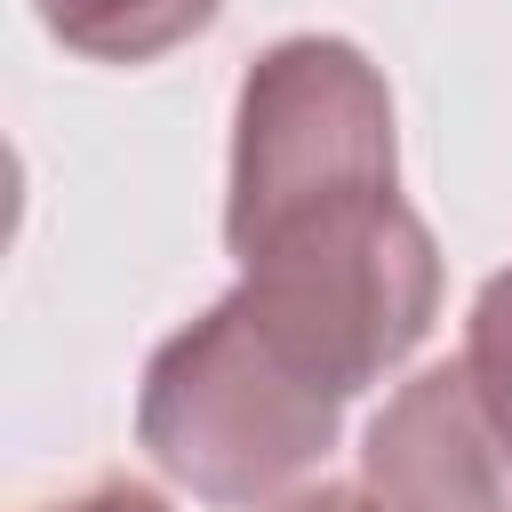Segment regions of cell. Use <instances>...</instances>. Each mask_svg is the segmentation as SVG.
Segmentation results:
<instances>
[{"instance_id": "1", "label": "cell", "mask_w": 512, "mask_h": 512, "mask_svg": "<svg viewBox=\"0 0 512 512\" xmlns=\"http://www.w3.org/2000/svg\"><path fill=\"white\" fill-rule=\"evenodd\" d=\"M224 240L256 312L336 384L400 368L440 312V248L400 200L392 88L328 32L272 40L232 112Z\"/></svg>"}, {"instance_id": "2", "label": "cell", "mask_w": 512, "mask_h": 512, "mask_svg": "<svg viewBox=\"0 0 512 512\" xmlns=\"http://www.w3.org/2000/svg\"><path fill=\"white\" fill-rule=\"evenodd\" d=\"M344 400L352 392H336L248 288H232L152 352L136 440L200 504H272L336 448Z\"/></svg>"}, {"instance_id": "3", "label": "cell", "mask_w": 512, "mask_h": 512, "mask_svg": "<svg viewBox=\"0 0 512 512\" xmlns=\"http://www.w3.org/2000/svg\"><path fill=\"white\" fill-rule=\"evenodd\" d=\"M368 512H512V448L488 424L464 360L408 376L360 440Z\"/></svg>"}, {"instance_id": "4", "label": "cell", "mask_w": 512, "mask_h": 512, "mask_svg": "<svg viewBox=\"0 0 512 512\" xmlns=\"http://www.w3.org/2000/svg\"><path fill=\"white\" fill-rule=\"evenodd\" d=\"M40 24L96 64H152L216 24V0H40Z\"/></svg>"}, {"instance_id": "5", "label": "cell", "mask_w": 512, "mask_h": 512, "mask_svg": "<svg viewBox=\"0 0 512 512\" xmlns=\"http://www.w3.org/2000/svg\"><path fill=\"white\" fill-rule=\"evenodd\" d=\"M464 376H472L488 424H496L504 448H512V264L472 296V320H464Z\"/></svg>"}, {"instance_id": "6", "label": "cell", "mask_w": 512, "mask_h": 512, "mask_svg": "<svg viewBox=\"0 0 512 512\" xmlns=\"http://www.w3.org/2000/svg\"><path fill=\"white\" fill-rule=\"evenodd\" d=\"M48 512H176L160 488H136V480H104V488H88V496H72V504H48Z\"/></svg>"}, {"instance_id": "7", "label": "cell", "mask_w": 512, "mask_h": 512, "mask_svg": "<svg viewBox=\"0 0 512 512\" xmlns=\"http://www.w3.org/2000/svg\"><path fill=\"white\" fill-rule=\"evenodd\" d=\"M256 512H368V496H360V488H344V480H320V488H296V496L256 504Z\"/></svg>"}]
</instances>
